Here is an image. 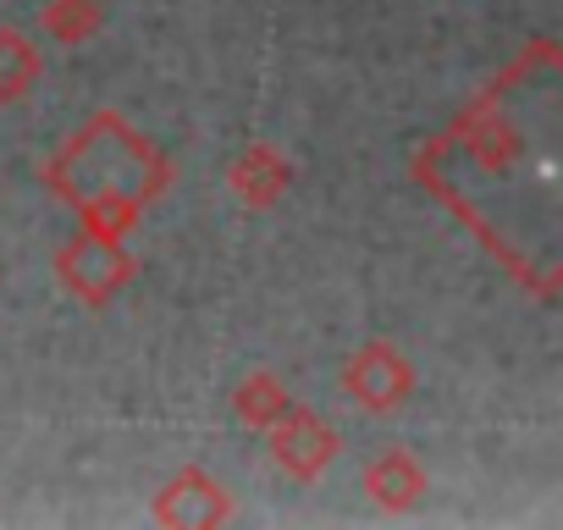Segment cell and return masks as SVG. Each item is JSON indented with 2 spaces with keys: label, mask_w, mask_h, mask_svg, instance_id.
I'll list each match as a JSON object with an SVG mask.
<instances>
[{
  "label": "cell",
  "mask_w": 563,
  "mask_h": 530,
  "mask_svg": "<svg viewBox=\"0 0 563 530\" xmlns=\"http://www.w3.org/2000/svg\"><path fill=\"white\" fill-rule=\"evenodd\" d=\"M45 188L62 199V205H84V199H106V194H122V199H161L172 183H177V161L150 144L122 111H95L51 161H45Z\"/></svg>",
  "instance_id": "cell-1"
},
{
  "label": "cell",
  "mask_w": 563,
  "mask_h": 530,
  "mask_svg": "<svg viewBox=\"0 0 563 530\" xmlns=\"http://www.w3.org/2000/svg\"><path fill=\"white\" fill-rule=\"evenodd\" d=\"M133 272H139V260L128 254V243L95 238V232H84V227L56 249V277H62V288L78 294V299L95 305V310H106V305L133 283Z\"/></svg>",
  "instance_id": "cell-2"
},
{
  "label": "cell",
  "mask_w": 563,
  "mask_h": 530,
  "mask_svg": "<svg viewBox=\"0 0 563 530\" xmlns=\"http://www.w3.org/2000/svg\"><path fill=\"white\" fill-rule=\"evenodd\" d=\"M343 393L371 415H393L415 398V365L404 360L398 343L376 338V343L354 349V360L343 365Z\"/></svg>",
  "instance_id": "cell-3"
},
{
  "label": "cell",
  "mask_w": 563,
  "mask_h": 530,
  "mask_svg": "<svg viewBox=\"0 0 563 530\" xmlns=\"http://www.w3.org/2000/svg\"><path fill=\"white\" fill-rule=\"evenodd\" d=\"M265 442H271V459L288 470L294 481H321L327 475V464L343 453V437H338V426H327L316 409H305L299 398H294V409L282 415L271 431H265Z\"/></svg>",
  "instance_id": "cell-4"
},
{
  "label": "cell",
  "mask_w": 563,
  "mask_h": 530,
  "mask_svg": "<svg viewBox=\"0 0 563 530\" xmlns=\"http://www.w3.org/2000/svg\"><path fill=\"white\" fill-rule=\"evenodd\" d=\"M232 492L210 475V470H199V464H188V470H177L161 492H155V508H150V519L155 525H172V530H216V525H232Z\"/></svg>",
  "instance_id": "cell-5"
},
{
  "label": "cell",
  "mask_w": 563,
  "mask_h": 530,
  "mask_svg": "<svg viewBox=\"0 0 563 530\" xmlns=\"http://www.w3.org/2000/svg\"><path fill=\"white\" fill-rule=\"evenodd\" d=\"M365 492H371L376 508H387V514H409V508L431 492V470L420 464L415 448L393 442V448H382V453L365 464Z\"/></svg>",
  "instance_id": "cell-6"
},
{
  "label": "cell",
  "mask_w": 563,
  "mask_h": 530,
  "mask_svg": "<svg viewBox=\"0 0 563 530\" xmlns=\"http://www.w3.org/2000/svg\"><path fill=\"white\" fill-rule=\"evenodd\" d=\"M227 188L238 194V205L271 210V205L288 199V188H294V161L282 155L276 144H249V150L227 166Z\"/></svg>",
  "instance_id": "cell-7"
},
{
  "label": "cell",
  "mask_w": 563,
  "mask_h": 530,
  "mask_svg": "<svg viewBox=\"0 0 563 530\" xmlns=\"http://www.w3.org/2000/svg\"><path fill=\"white\" fill-rule=\"evenodd\" d=\"M232 409H238V420H243L249 431H271L282 415L294 409V393L282 387L271 371H254V376H243V382H238V393H232Z\"/></svg>",
  "instance_id": "cell-8"
},
{
  "label": "cell",
  "mask_w": 563,
  "mask_h": 530,
  "mask_svg": "<svg viewBox=\"0 0 563 530\" xmlns=\"http://www.w3.org/2000/svg\"><path fill=\"white\" fill-rule=\"evenodd\" d=\"M40 73H45V62H40L34 40L18 29H0V106H18L40 84Z\"/></svg>",
  "instance_id": "cell-9"
},
{
  "label": "cell",
  "mask_w": 563,
  "mask_h": 530,
  "mask_svg": "<svg viewBox=\"0 0 563 530\" xmlns=\"http://www.w3.org/2000/svg\"><path fill=\"white\" fill-rule=\"evenodd\" d=\"M106 29V7L100 0H51L45 7V34L56 45H89Z\"/></svg>",
  "instance_id": "cell-10"
}]
</instances>
